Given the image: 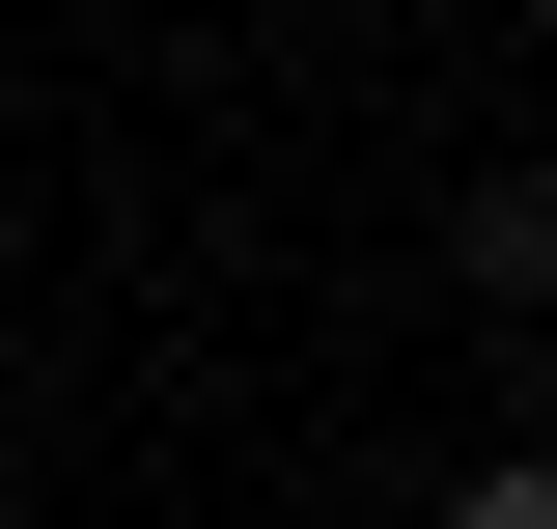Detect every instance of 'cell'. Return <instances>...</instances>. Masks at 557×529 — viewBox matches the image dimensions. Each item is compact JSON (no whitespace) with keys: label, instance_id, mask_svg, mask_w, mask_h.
Returning a JSON list of instances; mask_svg holds the SVG:
<instances>
[{"label":"cell","instance_id":"1","mask_svg":"<svg viewBox=\"0 0 557 529\" xmlns=\"http://www.w3.org/2000/svg\"><path fill=\"white\" fill-rule=\"evenodd\" d=\"M446 279H474L502 391H530V362H557V168H474V223H446Z\"/></svg>","mask_w":557,"mask_h":529},{"label":"cell","instance_id":"2","mask_svg":"<svg viewBox=\"0 0 557 529\" xmlns=\"http://www.w3.org/2000/svg\"><path fill=\"white\" fill-rule=\"evenodd\" d=\"M446 529H557V446H474V473H446Z\"/></svg>","mask_w":557,"mask_h":529},{"label":"cell","instance_id":"3","mask_svg":"<svg viewBox=\"0 0 557 529\" xmlns=\"http://www.w3.org/2000/svg\"><path fill=\"white\" fill-rule=\"evenodd\" d=\"M0 529H28V502H0Z\"/></svg>","mask_w":557,"mask_h":529}]
</instances>
